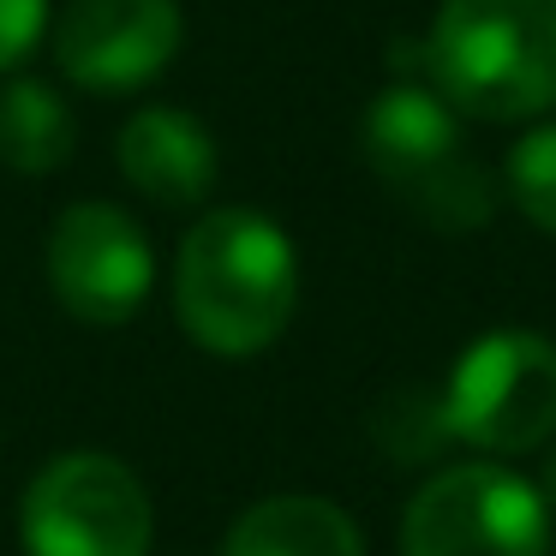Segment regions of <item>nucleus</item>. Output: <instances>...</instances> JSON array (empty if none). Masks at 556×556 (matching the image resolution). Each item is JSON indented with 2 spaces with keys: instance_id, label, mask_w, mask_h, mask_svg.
<instances>
[{
  "instance_id": "nucleus-4",
  "label": "nucleus",
  "mask_w": 556,
  "mask_h": 556,
  "mask_svg": "<svg viewBox=\"0 0 556 556\" xmlns=\"http://www.w3.org/2000/svg\"><path fill=\"white\" fill-rule=\"evenodd\" d=\"M448 437L484 455H527L556 437V348L532 329H491L443 389Z\"/></svg>"
},
{
  "instance_id": "nucleus-6",
  "label": "nucleus",
  "mask_w": 556,
  "mask_h": 556,
  "mask_svg": "<svg viewBox=\"0 0 556 556\" xmlns=\"http://www.w3.org/2000/svg\"><path fill=\"white\" fill-rule=\"evenodd\" d=\"M401 556H551V508L520 472L467 460L407 503Z\"/></svg>"
},
{
  "instance_id": "nucleus-9",
  "label": "nucleus",
  "mask_w": 556,
  "mask_h": 556,
  "mask_svg": "<svg viewBox=\"0 0 556 556\" xmlns=\"http://www.w3.org/2000/svg\"><path fill=\"white\" fill-rule=\"evenodd\" d=\"M121 174L150 204L186 210L216 186V138L180 109H144L121 132Z\"/></svg>"
},
{
  "instance_id": "nucleus-8",
  "label": "nucleus",
  "mask_w": 556,
  "mask_h": 556,
  "mask_svg": "<svg viewBox=\"0 0 556 556\" xmlns=\"http://www.w3.org/2000/svg\"><path fill=\"white\" fill-rule=\"evenodd\" d=\"M180 54V7L174 0H66L54 18V61L73 85L126 97L162 78Z\"/></svg>"
},
{
  "instance_id": "nucleus-10",
  "label": "nucleus",
  "mask_w": 556,
  "mask_h": 556,
  "mask_svg": "<svg viewBox=\"0 0 556 556\" xmlns=\"http://www.w3.org/2000/svg\"><path fill=\"white\" fill-rule=\"evenodd\" d=\"M222 556H365V539L329 496H264L228 527Z\"/></svg>"
},
{
  "instance_id": "nucleus-1",
  "label": "nucleus",
  "mask_w": 556,
  "mask_h": 556,
  "mask_svg": "<svg viewBox=\"0 0 556 556\" xmlns=\"http://www.w3.org/2000/svg\"><path fill=\"white\" fill-rule=\"evenodd\" d=\"M300 305V257L257 210H210L180 240L174 312L216 359H252L288 329Z\"/></svg>"
},
{
  "instance_id": "nucleus-3",
  "label": "nucleus",
  "mask_w": 556,
  "mask_h": 556,
  "mask_svg": "<svg viewBox=\"0 0 556 556\" xmlns=\"http://www.w3.org/2000/svg\"><path fill=\"white\" fill-rule=\"evenodd\" d=\"M365 162L377 180L431 228L443 233H472L491 222V174L460 150V126L437 90L425 85H389L365 109Z\"/></svg>"
},
{
  "instance_id": "nucleus-5",
  "label": "nucleus",
  "mask_w": 556,
  "mask_h": 556,
  "mask_svg": "<svg viewBox=\"0 0 556 556\" xmlns=\"http://www.w3.org/2000/svg\"><path fill=\"white\" fill-rule=\"evenodd\" d=\"M150 496L132 467L97 448L49 460L18 503V532L30 556H144Z\"/></svg>"
},
{
  "instance_id": "nucleus-11",
  "label": "nucleus",
  "mask_w": 556,
  "mask_h": 556,
  "mask_svg": "<svg viewBox=\"0 0 556 556\" xmlns=\"http://www.w3.org/2000/svg\"><path fill=\"white\" fill-rule=\"evenodd\" d=\"M78 144V121L49 85L13 78L0 85V162L18 174H54Z\"/></svg>"
},
{
  "instance_id": "nucleus-2",
  "label": "nucleus",
  "mask_w": 556,
  "mask_h": 556,
  "mask_svg": "<svg viewBox=\"0 0 556 556\" xmlns=\"http://www.w3.org/2000/svg\"><path fill=\"white\" fill-rule=\"evenodd\" d=\"M431 90L472 121L556 109V0H443L425 42Z\"/></svg>"
},
{
  "instance_id": "nucleus-7",
  "label": "nucleus",
  "mask_w": 556,
  "mask_h": 556,
  "mask_svg": "<svg viewBox=\"0 0 556 556\" xmlns=\"http://www.w3.org/2000/svg\"><path fill=\"white\" fill-rule=\"evenodd\" d=\"M156 252L114 204H73L49 233V288L78 324H126L150 300Z\"/></svg>"
},
{
  "instance_id": "nucleus-12",
  "label": "nucleus",
  "mask_w": 556,
  "mask_h": 556,
  "mask_svg": "<svg viewBox=\"0 0 556 556\" xmlns=\"http://www.w3.org/2000/svg\"><path fill=\"white\" fill-rule=\"evenodd\" d=\"M508 198L532 228L556 233V126H539L508 150Z\"/></svg>"
},
{
  "instance_id": "nucleus-13",
  "label": "nucleus",
  "mask_w": 556,
  "mask_h": 556,
  "mask_svg": "<svg viewBox=\"0 0 556 556\" xmlns=\"http://www.w3.org/2000/svg\"><path fill=\"white\" fill-rule=\"evenodd\" d=\"M49 30V0H0V73L18 66Z\"/></svg>"
},
{
  "instance_id": "nucleus-14",
  "label": "nucleus",
  "mask_w": 556,
  "mask_h": 556,
  "mask_svg": "<svg viewBox=\"0 0 556 556\" xmlns=\"http://www.w3.org/2000/svg\"><path fill=\"white\" fill-rule=\"evenodd\" d=\"M539 496H544V508H556V448L544 455V467H539Z\"/></svg>"
}]
</instances>
